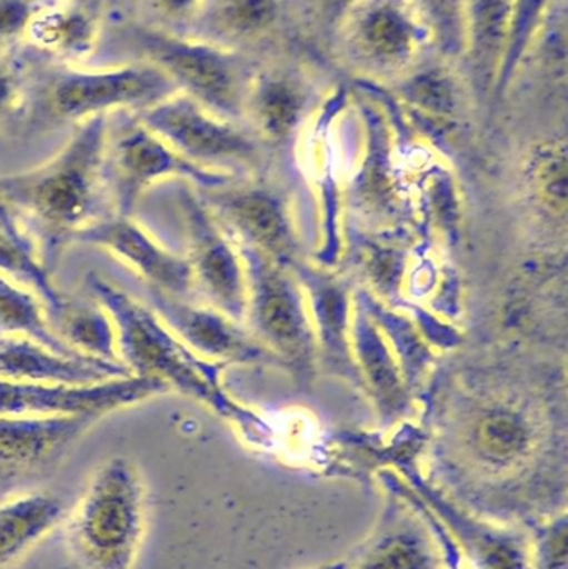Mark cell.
Masks as SVG:
<instances>
[{"label":"cell","instance_id":"23","mask_svg":"<svg viewBox=\"0 0 568 569\" xmlns=\"http://www.w3.org/2000/svg\"><path fill=\"white\" fill-rule=\"evenodd\" d=\"M0 337H23L37 341L42 347L63 355L79 358L86 355L70 348L60 340L59 335L50 327L47 311L39 298L30 291L10 282L0 273Z\"/></svg>","mask_w":568,"mask_h":569},{"label":"cell","instance_id":"29","mask_svg":"<svg viewBox=\"0 0 568 569\" xmlns=\"http://www.w3.org/2000/svg\"><path fill=\"white\" fill-rule=\"evenodd\" d=\"M29 29L36 40L56 49H82L92 39V23L80 13L53 12L40 19L33 17Z\"/></svg>","mask_w":568,"mask_h":569},{"label":"cell","instance_id":"8","mask_svg":"<svg viewBox=\"0 0 568 569\" xmlns=\"http://www.w3.org/2000/svg\"><path fill=\"white\" fill-rule=\"evenodd\" d=\"M179 92L176 83L150 62L62 73L50 87L47 112L57 122H83L96 116L137 112Z\"/></svg>","mask_w":568,"mask_h":569},{"label":"cell","instance_id":"7","mask_svg":"<svg viewBox=\"0 0 568 569\" xmlns=\"http://www.w3.org/2000/svg\"><path fill=\"white\" fill-rule=\"evenodd\" d=\"M199 196L236 246L250 247L286 269L302 260L286 190L272 183L236 180L219 189L199 190Z\"/></svg>","mask_w":568,"mask_h":569},{"label":"cell","instance_id":"37","mask_svg":"<svg viewBox=\"0 0 568 569\" xmlns=\"http://www.w3.org/2000/svg\"><path fill=\"white\" fill-rule=\"evenodd\" d=\"M193 2H196V0H160V3H162L167 10H172V12H182V10L192 7Z\"/></svg>","mask_w":568,"mask_h":569},{"label":"cell","instance_id":"30","mask_svg":"<svg viewBox=\"0 0 568 569\" xmlns=\"http://www.w3.org/2000/svg\"><path fill=\"white\" fill-rule=\"evenodd\" d=\"M392 246L393 243L370 242V240L363 242L370 280L386 298L399 295L403 272L407 269L406 250Z\"/></svg>","mask_w":568,"mask_h":569},{"label":"cell","instance_id":"24","mask_svg":"<svg viewBox=\"0 0 568 569\" xmlns=\"http://www.w3.org/2000/svg\"><path fill=\"white\" fill-rule=\"evenodd\" d=\"M369 152L366 162L353 179L352 193L356 206L370 213H382L390 219V213L400 212L399 193L393 182L392 163H390L389 137L379 119H369Z\"/></svg>","mask_w":568,"mask_h":569},{"label":"cell","instance_id":"27","mask_svg":"<svg viewBox=\"0 0 568 569\" xmlns=\"http://www.w3.org/2000/svg\"><path fill=\"white\" fill-rule=\"evenodd\" d=\"M410 3L440 49L449 56H459L466 42L464 0H410Z\"/></svg>","mask_w":568,"mask_h":569},{"label":"cell","instance_id":"25","mask_svg":"<svg viewBox=\"0 0 568 569\" xmlns=\"http://www.w3.org/2000/svg\"><path fill=\"white\" fill-rule=\"evenodd\" d=\"M257 127L266 139L283 142L292 137L303 116V97L283 79H267L252 99Z\"/></svg>","mask_w":568,"mask_h":569},{"label":"cell","instance_id":"6","mask_svg":"<svg viewBox=\"0 0 568 569\" xmlns=\"http://www.w3.org/2000/svg\"><path fill=\"white\" fill-rule=\"evenodd\" d=\"M106 177L113 213L119 217H132L143 192L160 180L180 179L199 190L219 189L237 180L183 159L139 119L116 133L109 123Z\"/></svg>","mask_w":568,"mask_h":569},{"label":"cell","instance_id":"10","mask_svg":"<svg viewBox=\"0 0 568 569\" xmlns=\"http://www.w3.org/2000/svg\"><path fill=\"white\" fill-rule=\"evenodd\" d=\"M139 42L147 62L166 72L177 89L223 119L240 116V76L229 53L162 32L139 33Z\"/></svg>","mask_w":568,"mask_h":569},{"label":"cell","instance_id":"31","mask_svg":"<svg viewBox=\"0 0 568 569\" xmlns=\"http://www.w3.org/2000/svg\"><path fill=\"white\" fill-rule=\"evenodd\" d=\"M534 182L539 189L540 199L552 207L556 212L566 210L567 206V156L566 149L550 147L536 160Z\"/></svg>","mask_w":568,"mask_h":569},{"label":"cell","instance_id":"12","mask_svg":"<svg viewBox=\"0 0 568 569\" xmlns=\"http://www.w3.org/2000/svg\"><path fill=\"white\" fill-rule=\"evenodd\" d=\"M150 301L157 317L190 350L217 363L270 365L280 367L270 353L253 338L246 325L227 317L210 305H196L187 298L172 297L149 288ZM282 368V367H280Z\"/></svg>","mask_w":568,"mask_h":569},{"label":"cell","instance_id":"1","mask_svg":"<svg viewBox=\"0 0 568 569\" xmlns=\"http://www.w3.org/2000/svg\"><path fill=\"white\" fill-rule=\"evenodd\" d=\"M107 140L109 116L90 117L49 162L0 176V203L17 227L22 223L20 232L49 276L77 233L113 216L106 177Z\"/></svg>","mask_w":568,"mask_h":569},{"label":"cell","instance_id":"5","mask_svg":"<svg viewBox=\"0 0 568 569\" xmlns=\"http://www.w3.org/2000/svg\"><path fill=\"white\" fill-rule=\"evenodd\" d=\"M137 119L180 157L202 169L237 177L262 163V149L253 137L187 93L176 92L140 110Z\"/></svg>","mask_w":568,"mask_h":569},{"label":"cell","instance_id":"32","mask_svg":"<svg viewBox=\"0 0 568 569\" xmlns=\"http://www.w3.org/2000/svg\"><path fill=\"white\" fill-rule=\"evenodd\" d=\"M279 16L277 0H226L222 20L227 29L240 36L263 32Z\"/></svg>","mask_w":568,"mask_h":569},{"label":"cell","instance_id":"18","mask_svg":"<svg viewBox=\"0 0 568 569\" xmlns=\"http://www.w3.org/2000/svg\"><path fill=\"white\" fill-rule=\"evenodd\" d=\"M352 347L363 391L383 420H397L410 405V390L389 341L362 307L353 300Z\"/></svg>","mask_w":568,"mask_h":569},{"label":"cell","instance_id":"34","mask_svg":"<svg viewBox=\"0 0 568 569\" xmlns=\"http://www.w3.org/2000/svg\"><path fill=\"white\" fill-rule=\"evenodd\" d=\"M0 227H2L7 240H9V242L12 243L16 249H19L20 252L27 253V256L33 257L32 247H30V243L27 242L26 237L22 236L19 227H17V223L13 222L12 217H10V213L7 212V209L2 206V203H0ZM33 259H36V257H33Z\"/></svg>","mask_w":568,"mask_h":569},{"label":"cell","instance_id":"15","mask_svg":"<svg viewBox=\"0 0 568 569\" xmlns=\"http://www.w3.org/2000/svg\"><path fill=\"white\" fill-rule=\"evenodd\" d=\"M73 243L99 247L129 267L152 290L187 298L193 288L186 257L160 246L132 217H107L77 233Z\"/></svg>","mask_w":568,"mask_h":569},{"label":"cell","instance_id":"26","mask_svg":"<svg viewBox=\"0 0 568 569\" xmlns=\"http://www.w3.org/2000/svg\"><path fill=\"white\" fill-rule=\"evenodd\" d=\"M547 6H549V0H514L502 62H500L496 86H494L496 97L502 96L512 82L530 42L536 37L539 27L542 26Z\"/></svg>","mask_w":568,"mask_h":569},{"label":"cell","instance_id":"21","mask_svg":"<svg viewBox=\"0 0 568 569\" xmlns=\"http://www.w3.org/2000/svg\"><path fill=\"white\" fill-rule=\"evenodd\" d=\"M353 300L366 310L389 341L409 390L419 388L426 377L427 368L434 360L432 351L423 340L419 328L406 315L397 313L392 308L386 307L382 301L370 295V291H357Z\"/></svg>","mask_w":568,"mask_h":569},{"label":"cell","instance_id":"17","mask_svg":"<svg viewBox=\"0 0 568 569\" xmlns=\"http://www.w3.org/2000/svg\"><path fill=\"white\" fill-rule=\"evenodd\" d=\"M130 375L129 368L120 361L63 357L29 338L0 337V378L3 380L83 387Z\"/></svg>","mask_w":568,"mask_h":569},{"label":"cell","instance_id":"38","mask_svg":"<svg viewBox=\"0 0 568 569\" xmlns=\"http://www.w3.org/2000/svg\"><path fill=\"white\" fill-rule=\"evenodd\" d=\"M0 240H7L6 233H3L2 227H0ZM9 242V240H7Z\"/></svg>","mask_w":568,"mask_h":569},{"label":"cell","instance_id":"36","mask_svg":"<svg viewBox=\"0 0 568 569\" xmlns=\"http://www.w3.org/2000/svg\"><path fill=\"white\" fill-rule=\"evenodd\" d=\"M13 96V86L12 80L9 79L7 73H3L0 70V117L6 113V110L9 109L10 102H12Z\"/></svg>","mask_w":568,"mask_h":569},{"label":"cell","instance_id":"28","mask_svg":"<svg viewBox=\"0 0 568 569\" xmlns=\"http://www.w3.org/2000/svg\"><path fill=\"white\" fill-rule=\"evenodd\" d=\"M403 96L410 103L432 116H452L457 109V90L442 70L417 73L403 87Z\"/></svg>","mask_w":568,"mask_h":569},{"label":"cell","instance_id":"3","mask_svg":"<svg viewBox=\"0 0 568 569\" xmlns=\"http://www.w3.org/2000/svg\"><path fill=\"white\" fill-rule=\"evenodd\" d=\"M67 545L83 569H133L149 527V493L139 467L116 457L97 468L66 517Z\"/></svg>","mask_w":568,"mask_h":569},{"label":"cell","instance_id":"2","mask_svg":"<svg viewBox=\"0 0 568 569\" xmlns=\"http://www.w3.org/2000/svg\"><path fill=\"white\" fill-rule=\"evenodd\" d=\"M86 283L93 300L112 320L117 355L130 373L160 381L169 391L193 398L242 427L256 423V415L240 407L222 387L227 365L207 360L190 350L156 311L117 284L97 273H89Z\"/></svg>","mask_w":568,"mask_h":569},{"label":"cell","instance_id":"16","mask_svg":"<svg viewBox=\"0 0 568 569\" xmlns=\"http://www.w3.org/2000/svg\"><path fill=\"white\" fill-rule=\"evenodd\" d=\"M347 19L353 50L379 67L409 62L427 30L410 0H360Z\"/></svg>","mask_w":568,"mask_h":569},{"label":"cell","instance_id":"20","mask_svg":"<svg viewBox=\"0 0 568 569\" xmlns=\"http://www.w3.org/2000/svg\"><path fill=\"white\" fill-rule=\"evenodd\" d=\"M514 0H464L470 77L479 92L492 90L502 62Z\"/></svg>","mask_w":568,"mask_h":569},{"label":"cell","instance_id":"9","mask_svg":"<svg viewBox=\"0 0 568 569\" xmlns=\"http://www.w3.org/2000/svg\"><path fill=\"white\" fill-rule=\"evenodd\" d=\"M177 200L186 230V259L192 272L193 288L207 305L243 323L247 276L236 242L189 182L180 183Z\"/></svg>","mask_w":568,"mask_h":569},{"label":"cell","instance_id":"22","mask_svg":"<svg viewBox=\"0 0 568 569\" xmlns=\"http://www.w3.org/2000/svg\"><path fill=\"white\" fill-rule=\"evenodd\" d=\"M49 323L60 340L79 353L100 360L120 361L112 320L96 300L82 303L66 297L62 307L50 315Z\"/></svg>","mask_w":568,"mask_h":569},{"label":"cell","instance_id":"13","mask_svg":"<svg viewBox=\"0 0 568 569\" xmlns=\"http://www.w3.org/2000/svg\"><path fill=\"white\" fill-rule=\"evenodd\" d=\"M102 417H0V490L52 471Z\"/></svg>","mask_w":568,"mask_h":569},{"label":"cell","instance_id":"33","mask_svg":"<svg viewBox=\"0 0 568 569\" xmlns=\"http://www.w3.org/2000/svg\"><path fill=\"white\" fill-rule=\"evenodd\" d=\"M36 17L32 0H0V40L13 39L29 29Z\"/></svg>","mask_w":568,"mask_h":569},{"label":"cell","instance_id":"11","mask_svg":"<svg viewBox=\"0 0 568 569\" xmlns=\"http://www.w3.org/2000/svg\"><path fill=\"white\" fill-rule=\"evenodd\" d=\"M167 391L169 388L160 381L136 375L83 387L0 378V417L99 415L106 418Z\"/></svg>","mask_w":568,"mask_h":569},{"label":"cell","instance_id":"14","mask_svg":"<svg viewBox=\"0 0 568 569\" xmlns=\"http://www.w3.org/2000/svg\"><path fill=\"white\" fill-rule=\"evenodd\" d=\"M289 270L306 291L320 367L363 390L353 357V298L349 284L326 267L312 266L303 259Z\"/></svg>","mask_w":568,"mask_h":569},{"label":"cell","instance_id":"19","mask_svg":"<svg viewBox=\"0 0 568 569\" xmlns=\"http://www.w3.org/2000/svg\"><path fill=\"white\" fill-rule=\"evenodd\" d=\"M66 517L63 501L43 491L17 493L0 501V569L26 557Z\"/></svg>","mask_w":568,"mask_h":569},{"label":"cell","instance_id":"35","mask_svg":"<svg viewBox=\"0 0 568 569\" xmlns=\"http://www.w3.org/2000/svg\"><path fill=\"white\" fill-rule=\"evenodd\" d=\"M359 2L360 0H323V16L329 23L339 22Z\"/></svg>","mask_w":568,"mask_h":569},{"label":"cell","instance_id":"4","mask_svg":"<svg viewBox=\"0 0 568 569\" xmlns=\"http://www.w3.org/2000/svg\"><path fill=\"white\" fill-rule=\"evenodd\" d=\"M247 276V330L276 355L302 388L316 380L319 367L316 331L306 291L292 272L269 257L237 246Z\"/></svg>","mask_w":568,"mask_h":569}]
</instances>
